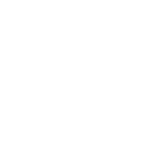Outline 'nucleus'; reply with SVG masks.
<instances>
[]
</instances>
